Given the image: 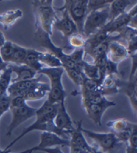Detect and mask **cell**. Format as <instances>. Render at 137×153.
<instances>
[{
    "label": "cell",
    "mask_w": 137,
    "mask_h": 153,
    "mask_svg": "<svg viewBox=\"0 0 137 153\" xmlns=\"http://www.w3.org/2000/svg\"><path fill=\"white\" fill-rule=\"evenodd\" d=\"M57 112V105H51L47 100L39 108H37L36 112V121L31 124L29 127H27L23 132L14 140L6 149H10L14 144H16L22 137H24L27 134L31 131L39 130L41 132H50L54 133L66 140H70V134L68 132L62 131L58 128L54 124V117Z\"/></svg>",
    "instance_id": "cell-1"
},
{
    "label": "cell",
    "mask_w": 137,
    "mask_h": 153,
    "mask_svg": "<svg viewBox=\"0 0 137 153\" xmlns=\"http://www.w3.org/2000/svg\"><path fill=\"white\" fill-rule=\"evenodd\" d=\"M34 40L39 46L47 49L49 53H51L54 56H56L60 61L62 64V68H73V69H77V70L82 72L80 67L76 63L71 52L67 53L64 51L62 47H59L57 45H55L50 39V36L47 34L46 32H44L38 27H37V30L35 31V34H34Z\"/></svg>",
    "instance_id": "cell-2"
},
{
    "label": "cell",
    "mask_w": 137,
    "mask_h": 153,
    "mask_svg": "<svg viewBox=\"0 0 137 153\" xmlns=\"http://www.w3.org/2000/svg\"><path fill=\"white\" fill-rule=\"evenodd\" d=\"M34 16L36 19V27H40L44 32L51 36L54 21L56 20L57 13L53 7L52 0H38L31 3Z\"/></svg>",
    "instance_id": "cell-3"
},
{
    "label": "cell",
    "mask_w": 137,
    "mask_h": 153,
    "mask_svg": "<svg viewBox=\"0 0 137 153\" xmlns=\"http://www.w3.org/2000/svg\"><path fill=\"white\" fill-rule=\"evenodd\" d=\"M64 74V69L62 67L59 68H48L44 67L38 74L46 75L49 79V92L48 93L47 101L51 105H57L60 102L65 100L66 91L62 83V75Z\"/></svg>",
    "instance_id": "cell-4"
},
{
    "label": "cell",
    "mask_w": 137,
    "mask_h": 153,
    "mask_svg": "<svg viewBox=\"0 0 137 153\" xmlns=\"http://www.w3.org/2000/svg\"><path fill=\"white\" fill-rule=\"evenodd\" d=\"M109 6L98 10L91 11L87 15L83 26V36L86 39L99 31L109 22Z\"/></svg>",
    "instance_id": "cell-5"
},
{
    "label": "cell",
    "mask_w": 137,
    "mask_h": 153,
    "mask_svg": "<svg viewBox=\"0 0 137 153\" xmlns=\"http://www.w3.org/2000/svg\"><path fill=\"white\" fill-rule=\"evenodd\" d=\"M82 133L93 141V145L99 148L104 153H113L119 149L121 142L112 132H95L82 128Z\"/></svg>",
    "instance_id": "cell-6"
},
{
    "label": "cell",
    "mask_w": 137,
    "mask_h": 153,
    "mask_svg": "<svg viewBox=\"0 0 137 153\" xmlns=\"http://www.w3.org/2000/svg\"><path fill=\"white\" fill-rule=\"evenodd\" d=\"M88 0H66L64 5L60 7L65 9L77 26L78 32L83 35V26L87 17Z\"/></svg>",
    "instance_id": "cell-7"
},
{
    "label": "cell",
    "mask_w": 137,
    "mask_h": 153,
    "mask_svg": "<svg viewBox=\"0 0 137 153\" xmlns=\"http://www.w3.org/2000/svg\"><path fill=\"white\" fill-rule=\"evenodd\" d=\"M9 111L12 115V119L7 130V137H10L13 131L15 130L20 124L24 123L27 119L36 117L37 108H33L29 105H23L21 106L12 107L9 106Z\"/></svg>",
    "instance_id": "cell-8"
},
{
    "label": "cell",
    "mask_w": 137,
    "mask_h": 153,
    "mask_svg": "<svg viewBox=\"0 0 137 153\" xmlns=\"http://www.w3.org/2000/svg\"><path fill=\"white\" fill-rule=\"evenodd\" d=\"M107 127L111 129V132L116 137L121 143L126 144L133 130L137 128L136 123H131L126 119H114L107 122Z\"/></svg>",
    "instance_id": "cell-9"
},
{
    "label": "cell",
    "mask_w": 137,
    "mask_h": 153,
    "mask_svg": "<svg viewBox=\"0 0 137 153\" xmlns=\"http://www.w3.org/2000/svg\"><path fill=\"white\" fill-rule=\"evenodd\" d=\"M56 146H70V140H66V138H63L54 133L41 132L39 143L35 147L27 149V152L32 153L35 151H40L41 149Z\"/></svg>",
    "instance_id": "cell-10"
},
{
    "label": "cell",
    "mask_w": 137,
    "mask_h": 153,
    "mask_svg": "<svg viewBox=\"0 0 137 153\" xmlns=\"http://www.w3.org/2000/svg\"><path fill=\"white\" fill-rule=\"evenodd\" d=\"M136 8H137V5L135 3L132 9H130L129 11H126L125 13H123L122 15L117 17L116 19L109 21L102 27V30L109 35L115 34L120 29H122V27L128 26L131 19H133V17L137 15V9Z\"/></svg>",
    "instance_id": "cell-11"
},
{
    "label": "cell",
    "mask_w": 137,
    "mask_h": 153,
    "mask_svg": "<svg viewBox=\"0 0 137 153\" xmlns=\"http://www.w3.org/2000/svg\"><path fill=\"white\" fill-rule=\"evenodd\" d=\"M115 86L118 92H122L128 96L133 112L136 113L137 109V76L129 78L128 81H122L118 77L115 82Z\"/></svg>",
    "instance_id": "cell-12"
},
{
    "label": "cell",
    "mask_w": 137,
    "mask_h": 153,
    "mask_svg": "<svg viewBox=\"0 0 137 153\" xmlns=\"http://www.w3.org/2000/svg\"><path fill=\"white\" fill-rule=\"evenodd\" d=\"M57 10L61 12V18L56 19V20L54 21L53 27L62 33L64 40H66L71 35L77 33L78 29H77L76 24L74 23V21L71 19V18L70 17V15H68V12L65 9H61L59 7L57 8Z\"/></svg>",
    "instance_id": "cell-13"
},
{
    "label": "cell",
    "mask_w": 137,
    "mask_h": 153,
    "mask_svg": "<svg viewBox=\"0 0 137 153\" xmlns=\"http://www.w3.org/2000/svg\"><path fill=\"white\" fill-rule=\"evenodd\" d=\"M54 124L58 128H60L62 131L68 132L71 136V133L73 130L74 126L71 117L67 112L65 100L57 104V112L54 117Z\"/></svg>",
    "instance_id": "cell-14"
},
{
    "label": "cell",
    "mask_w": 137,
    "mask_h": 153,
    "mask_svg": "<svg viewBox=\"0 0 137 153\" xmlns=\"http://www.w3.org/2000/svg\"><path fill=\"white\" fill-rule=\"evenodd\" d=\"M40 79H41V75L39 74L38 77H36L31 80L11 82L7 90V94L10 97V98L23 95L26 92L33 90L36 87H38V85L41 82Z\"/></svg>",
    "instance_id": "cell-15"
},
{
    "label": "cell",
    "mask_w": 137,
    "mask_h": 153,
    "mask_svg": "<svg viewBox=\"0 0 137 153\" xmlns=\"http://www.w3.org/2000/svg\"><path fill=\"white\" fill-rule=\"evenodd\" d=\"M116 105V103L113 101L106 100L101 104H92V105H88L83 106V108L86 111V114L91 121H93L95 124L101 126L102 125V118L106 111V109L110 107H113Z\"/></svg>",
    "instance_id": "cell-16"
},
{
    "label": "cell",
    "mask_w": 137,
    "mask_h": 153,
    "mask_svg": "<svg viewBox=\"0 0 137 153\" xmlns=\"http://www.w3.org/2000/svg\"><path fill=\"white\" fill-rule=\"evenodd\" d=\"M129 57V53L126 46L122 44L117 40H110L108 51H107V58L116 63L119 64L121 62L124 61Z\"/></svg>",
    "instance_id": "cell-17"
},
{
    "label": "cell",
    "mask_w": 137,
    "mask_h": 153,
    "mask_svg": "<svg viewBox=\"0 0 137 153\" xmlns=\"http://www.w3.org/2000/svg\"><path fill=\"white\" fill-rule=\"evenodd\" d=\"M8 67L12 72V74H15L16 78L12 79L11 82H17L21 81H27L36 78L38 74L33 71L32 69L29 68L26 65H15V64H8Z\"/></svg>",
    "instance_id": "cell-18"
},
{
    "label": "cell",
    "mask_w": 137,
    "mask_h": 153,
    "mask_svg": "<svg viewBox=\"0 0 137 153\" xmlns=\"http://www.w3.org/2000/svg\"><path fill=\"white\" fill-rule=\"evenodd\" d=\"M23 16V12L20 9H12L0 14V23L7 30L15 24Z\"/></svg>",
    "instance_id": "cell-19"
},
{
    "label": "cell",
    "mask_w": 137,
    "mask_h": 153,
    "mask_svg": "<svg viewBox=\"0 0 137 153\" xmlns=\"http://www.w3.org/2000/svg\"><path fill=\"white\" fill-rule=\"evenodd\" d=\"M39 54L40 51H38L35 49L29 48L27 49V55L24 61V65L32 69L37 74L41 69L44 68V65H42L39 62Z\"/></svg>",
    "instance_id": "cell-20"
},
{
    "label": "cell",
    "mask_w": 137,
    "mask_h": 153,
    "mask_svg": "<svg viewBox=\"0 0 137 153\" xmlns=\"http://www.w3.org/2000/svg\"><path fill=\"white\" fill-rule=\"evenodd\" d=\"M49 92V85L46 82H41L38 86L36 87L33 90L26 92L22 96L25 98L26 101H35V100H40L43 97L48 95V93Z\"/></svg>",
    "instance_id": "cell-21"
},
{
    "label": "cell",
    "mask_w": 137,
    "mask_h": 153,
    "mask_svg": "<svg viewBox=\"0 0 137 153\" xmlns=\"http://www.w3.org/2000/svg\"><path fill=\"white\" fill-rule=\"evenodd\" d=\"M133 1H126V0H115L112 1L110 4V15H109V21H111L117 17L122 15L123 13L126 12V8L132 5Z\"/></svg>",
    "instance_id": "cell-22"
},
{
    "label": "cell",
    "mask_w": 137,
    "mask_h": 153,
    "mask_svg": "<svg viewBox=\"0 0 137 153\" xmlns=\"http://www.w3.org/2000/svg\"><path fill=\"white\" fill-rule=\"evenodd\" d=\"M86 42V38L77 32L74 33L72 35H71L66 40H65V45L62 47L64 51L66 52V51H74L77 49H82L85 45Z\"/></svg>",
    "instance_id": "cell-23"
},
{
    "label": "cell",
    "mask_w": 137,
    "mask_h": 153,
    "mask_svg": "<svg viewBox=\"0 0 137 153\" xmlns=\"http://www.w3.org/2000/svg\"><path fill=\"white\" fill-rule=\"evenodd\" d=\"M81 71L86 78L95 80V81H99L101 83L103 81L102 78L99 68L95 63H90V62H87L84 61L81 66Z\"/></svg>",
    "instance_id": "cell-24"
},
{
    "label": "cell",
    "mask_w": 137,
    "mask_h": 153,
    "mask_svg": "<svg viewBox=\"0 0 137 153\" xmlns=\"http://www.w3.org/2000/svg\"><path fill=\"white\" fill-rule=\"evenodd\" d=\"M39 62L40 63L47 66L48 68H59L62 67V64L60 61L54 56L53 54L49 53V52H40L39 54Z\"/></svg>",
    "instance_id": "cell-25"
},
{
    "label": "cell",
    "mask_w": 137,
    "mask_h": 153,
    "mask_svg": "<svg viewBox=\"0 0 137 153\" xmlns=\"http://www.w3.org/2000/svg\"><path fill=\"white\" fill-rule=\"evenodd\" d=\"M27 48H24L22 46L14 43V51L10 63L15 65H23L27 55Z\"/></svg>",
    "instance_id": "cell-26"
},
{
    "label": "cell",
    "mask_w": 137,
    "mask_h": 153,
    "mask_svg": "<svg viewBox=\"0 0 137 153\" xmlns=\"http://www.w3.org/2000/svg\"><path fill=\"white\" fill-rule=\"evenodd\" d=\"M13 51H14V43L9 40H7L4 45L0 47V57H1L4 62L7 64L11 62Z\"/></svg>",
    "instance_id": "cell-27"
},
{
    "label": "cell",
    "mask_w": 137,
    "mask_h": 153,
    "mask_svg": "<svg viewBox=\"0 0 137 153\" xmlns=\"http://www.w3.org/2000/svg\"><path fill=\"white\" fill-rule=\"evenodd\" d=\"M64 72L68 74V76L70 77V79L75 83L77 86H81L82 82H83L84 75L82 74V72L77 70V69L73 68H63Z\"/></svg>",
    "instance_id": "cell-28"
},
{
    "label": "cell",
    "mask_w": 137,
    "mask_h": 153,
    "mask_svg": "<svg viewBox=\"0 0 137 153\" xmlns=\"http://www.w3.org/2000/svg\"><path fill=\"white\" fill-rule=\"evenodd\" d=\"M9 106H10V97L6 93L0 96V118L2 117V116L7 110H9ZM9 152H11L10 149H0V153H9Z\"/></svg>",
    "instance_id": "cell-29"
},
{
    "label": "cell",
    "mask_w": 137,
    "mask_h": 153,
    "mask_svg": "<svg viewBox=\"0 0 137 153\" xmlns=\"http://www.w3.org/2000/svg\"><path fill=\"white\" fill-rule=\"evenodd\" d=\"M112 3V0H88L87 4V15L94 10H98L105 7Z\"/></svg>",
    "instance_id": "cell-30"
},
{
    "label": "cell",
    "mask_w": 137,
    "mask_h": 153,
    "mask_svg": "<svg viewBox=\"0 0 137 153\" xmlns=\"http://www.w3.org/2000/svg\"><path fill=\"white\" fill-rule=\"evenodd\" d=\"M105 76L106 75H113V76H118L119 71H118V64L110 61L108 58L105 62Z\"/></svg>",
    "instance_id": "cell-31"
},
{
    "label": "cell",
    "mask_w": 137,
    "mask_h": 153,
    "mask_svg": "<svg viewBox=\"0 0 137 153\" xmlns=\"http://www.w3.org/2000/svg\"><path fill=\"white\" fill-rule=\"evenodd\" d=\"M41 152H45V153H63L61 147L60 146H56V147H52V148H47L44 149H41Z\"/></svg>",
    "instance_id": "cell-32"
},
{
    "label": "cell",
    "mask_w": 137,
    "mask_h": 153,
    "mask_svg": "<svg viewBox=\"0 0 137 153\" xmlns=\"http://www.w3.org/2000/svg\"><path fill=\"white\" fill-rule=\"evenodd\" d=\"M71 148V153H82V150L80 147H79L77 144L70 141V146H68Z\"/></svg>",
    "instance_id": "cell-33"
},
{
    "label": "cell",
    "mask_w": 137,
    "mask_h": 153,
    "mask_svg": "<svg viewBox=\"0 0 137 153\" xmlns=\"http://www.w3.org/2000/svg\"><path fill=\"white\" fill-rule=\"evenodd\" d=\"M7 66H8V64L6 63V62H4L2 61L1 57H0V73H2L4 70H6Z\"/></svg>",
    "instance_id": "cell-34"
},
{
    "label": "cell",
    "mask_w": 137,
    "mask_h": 153,
    "mask_svg": "<svg viewBox=\"0 0 137 153\" xmlns=\"http://www.w3.org/2000/svg\"><path fill=\"white\" fill-rule=\"evenodd\" d=\"M6 41H7V39H5V36H4L3 32H2L1 30H0V47L3 46V45L5 44Z\"/></svg>",
    "instance_id": "cell-35"
},
{
    "label": "cell",
    "mask_w": 137,
    "mask_h": 153,
    "mask_svg": "<svg viewBox=\"0 0 137 153\" xmlns=\"http://www.w3.org/2000/svg\"><path fill=\"white\" fill-rule=\"evenodd\" d=\"M92 147H93V151H94V153H104L102 150H101L99 148H97L95 145H92Z\"/></svg>",
    "instance_id": "cell-36"
},
{
    "label": "cell",
    "mask_w": 137,
    "mask_h": 153,
    "mask_svg": "<svg viewBox=\"0 0 137 153\" xmlns=\"http://www.w3.org/2000/svg\"><path fill=\"white\" fill-rule=\"evenodd\" d=\"M91 147H92V145H91ZM82 153H94V151H93V147H92L91 149H90V150H84V151H82Z\"/></svg>",
    "instance_id": "cell-37"
}]
</instances>
